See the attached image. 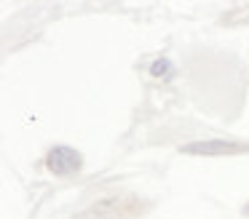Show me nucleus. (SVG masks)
<instances>
[{
	"label": "nucleus",
	"mask_w": 249,
	"mask_h": 219,
	"mask_svg": "<svg viewBox=\"0 0 249 219\" xmlns=\"http://www.w3.org/2000/svg\"><path fill=\"white\" fill-rule=\"evenodd\" d=\"M185 155H206V158H228V155H244L249 152V142L236 139H196L179 147Z\"/></svg>",
	"instance_id": "1"
},
{
	"label": "nucleus",
	"mask_w": 249,
	"mask_h": 219,
	"mask_svg": "<svg viewBox=\"0 0 249 219\" xmlns=\"http://www.w3.org/2000/svg\"><path fill=\"white\" fill-rule=\"evenodd\" d=\"M46 168L54 176H72L83 168V155L72 150L70 144H56L46 155Z\"/></svg>",
	"instance_id": "2"
},
{
	"label": "nucleus",
	"mask_w": 249,
	"mask_h": 219,
	"mask_svg": "<svg viewBox=\"0 0 249 219\" xmlns=\"http://www.w3.org/2000/svg\"><path fill=\"white\" fill-rule=\"evenodd\" d=\"M150 72L156 75V78H172L174 75V67H172V62H169V59H156V62L150 64Z\"/></svg>",
	"instance_id": "3"
},
{
	"label": "nucleus",
	"mask_w": 249,
	"mask_h": 219,
	"mask_svg": "<svg viewBox=\"0 0 249 219\" xmlns=\"http://www.w3.org/2000/svg\"><path fill=\"white\" fill-rule=\"evenodd\" d=\"M244 214H247V217H249V203H247V206H244Z\"/></svg>",
	"instance_id": "4"
}]
</instances>
